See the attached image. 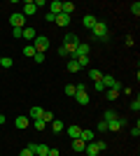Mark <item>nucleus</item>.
Here are the masks:
<instances>
[{"mask_svg": "<svg viewBox=\"0 0 140 156\" xmlns=\"http://www.w3.org/2000/svg\"><path fill=\"white\" fill-rule=\"evenodd\" d=\"M93 40H100V42H110V30H107V23L103 21H96V26L91 28Z\"/></svg>", "mask_w": 140, "mask_h": 156, "instance_id": "1", "label": "nucleus"}, {"mask_svg": "<svg viewBox=\"0 0 140 156\" xmlns=\"http://www.w3.org/2000/svg\"><path fill=\"white\" fill-rule=\"evenodd\" d=\"M33 47H35L38 54H45L47 49H49V37H47V35H38V37L33 40Z\"/></svg>", "mask_w": 140, "mask_h": 156, "instance_id": "2", "label": "nucleus"}, {"mask_svg": "<svg viewBox=\"0 0 140 156\" xmlns=\"http://www.w3.org/2000/svg\"><path fill=\"white\" fill-rule=\"evenodd\" d=\"M77 44H80V37H77V35H73V33H68L66 37H63V47H66L70 54L77 49Z\"/></svg>", "mask_w": 140, "mask_h": 156, "instance_id": "3", "label": "nucleus"}, {"mask_svg": "<svg viewBox=\"0 0 140 156\" xmlns=\"http://www.w3.org/2000/svg\"><path fill=\"white\" fill-rule=\"evenodd\" d=\"M9 23H12L14 28H23L26 26V16H23L21 12H14L12 16H9Z\"/></svg>", "mask_w": 140, "mask_h": 156, "instance_id": "4", "label": "nucleus"}, {"mask_svg": "<svg viewBox=\"0 0 140 156\" xmlns=\"http://www.w3.org/2000/svg\"><path fill=\"white\" fill-rule=\"evenodd\" d=\"M100 82H103V86H105V89H121L119 82H117L112 75H103V79H100Z\"/></svg>", "mask_w": 140, "mask_h": 156, "instance_id": "5", "label": "nucleus"}, {"mask_svg": "<svg viewBox=\"0 0 140 156\" xmlns=\"http://www.w3.org/2000/svg\"><path fill=\"white\" fill-rule=\"evenodd\" d=\"M35 12H38L35 2H33V0H26V2H23V12H21V14H23V16H33Z\"/></svg>", "mask_w": 140, "mask_h": 156, "instance_id": "6", "label": "nucleus"}, {"mask_svg": "<svg viewBox=\"0 0 140 156\" xmlns=\"http://www.w3.org/2000/svg\"><path fill=\"white\" fill-rule=\"evenodd\" d=\"M54 23L56 26H70V14H56V19H54Z\"/></svg>", "mask_w": 140, "mask_h": 156, "instance_id": "7", "label": "nucleus"}, {"mask_svg": "<svg viewBox=\"0 0 140 156\" xmlns=\"http://www.w3.org/2000/svg\"><path fill=\"white\" fill-rule=\"evenodd\" d=\"M82 26L91 30V28L96 26V16H93V14H84V16H82Z\"/></svg>", "mask_w": 140, "mask_h": 156, "instance_id": "8", "label": "nucleus"}, {"mask_svg": "<svg viewBox=\"0 0 140 156\" xmlns=\"http://www.w3.org/2000/svg\"><path fill=\"white\" fill-rule=\"evenodd\" d=\"M47 7H49V12H52L54 16L63 12V2H59V0H54V2H49V5H47Z\"/></svg>", "mask_w": 140, "mask_h": 156, "instance_id": "9", "label": "nucleus"}, {"mask_svg": "<svg viewBox=\"0 0 140 156\" xmlns=\"http://www.w3.org/2000/svg\"><path fill=\"white\" fill-rule=\"evenodd\" d=\"M75 100H77L80 105H89V103H91V98H89V93H87V91H84V93L77 91V93H75Z\"/></svg>", "mask_w": 140, "mask_h": 156, "instance_id": "10", "label": "nucleus"}, {"mask_svg": "<svg viewBox=\"0 0 140 156\" xmlns=\"http://www.w3.org/2000/svg\"><path fill=\"white\" fill-rule=\"evenodd\" d=\"M93 137H96V133H93V130H89V128L80 133V140H82V142H87V144H89V142H93Z\"/></svg>", "mask_w": 140, "mask_h": 156, "instance_id": "11", "label": "nucleus"}, {"mask_svg": "<svg viewBox=\"0 0 140 156\" xmlns=\"http://www.w3.org/2000/svg\"><path fill=\"white\" fill-rule=\"evenodd\" d=\"M28 124H31V121H28V117H16V119H14V126H16L19 130H26Z\"/></svg>", "mask_w": 140, "mask_h": 156, "instance_id": "12", "label": "nucleus"}, {"mask_svg": "<svg viewBox=\"0 0 140 156\" xmlns=\"http://www.w3.org/2000/svg\"><path fill=\"white\" fill-rule=\"evenodd\" d=\"M35 37H38V33H35L33 26H26V28H23V40H31V42H33Z\"/></svg>", "mask_w": 140, "mask_h": 156, "instance_id": "13", "label": "nucleus"}, {"mask_svg": "<svg viewBox=\"0 0 140 156\" xmlns=\"http://www.w3.org/2000/svg\"><path fill=\"white\" fill-rule=\"evenodd\" d=\"M73 149L77 151V154H82V151L87 149V142H82L80 137H77V140H73Z\"/></svg>", "mask_w": 140, "mask_h": 156, "instance_id": "14", "label": "nucleus"}, {"mask_svg": "<svg viewBox=\"0 0 140 156\" xmlns=\"http://www.w3.org/2000/svg\"><path fill=\"white\" fill-rule=\"evenodd\" d=\"M121 119H112V121H107V130H114V133H117V130L121 128Z\"/></svg>", "mask_w": 140, "mask_h": 156, "instance_id": "15", "label": "nucleus"}, {"mask_svg": "<svg viewBox=\"0 0 140 156\" xmlns=\"http://www.w3.org/2000/svg\"><path fill=\"white\" fill-rule=\"evenodd\" d=\"M80 133H82L80 126H68V135L73 137V140H77V137H80Z\"/></svg>", "mask_w": 140, "mask_h": 156, "instance_id": "16", "label": "nucleus"}, {"mask_svg": "<svg viewBox=\"0 0 140 156\" xmlns=\"http://www.w3.org/2000/svg\"><path fill=\"white\" fill-rule=\"evenodd\" d=\"M63 128H66V124H63L61 119H54V121H52V130H54V133H61Z\"/></svg>", "mask_w": 140, "mask_h": 156, "instance_id": "17", "label": "nucleus"}, {"mask_svg": "<svg viewBox=\"0 0 140 156\" xmlns=\"http://www.w3.org/2000/svg\"><path fill=\"white\" fill-rule=\"evenodd\" d=\"M80 70H82V68H80V63H77L75 58L68 61V72H80Z\"/></svg>", "mask_w": 140, "mask_h": 156, "instance_id": "18", "label": "nucleus"}, {"mask_svg": "<svg viewBox=\"0 0 140 156\" xmlns=\"http://www.w3.org/2000/svg\"><path fill=\"white\" fill-rule=\"evenodd\" d=\"M89 77H91L93 82H100V79H103V72H100V70H96V68H93V70H89Z\"/></svg>", "mask_w": 140, "mask_h": 156, "instance_id": "19", "label": "nucleus"}, {"mask_svg": "<svg viewBox=\"0 0 140 156\" xmlns=\"http://www.w3.org/2000/svg\"><path fill=\"white\" fill-rule=\"evenodd\" d=\"M0 65H2V68L7 70V68H12V65H14V61L9 58V56H0Z\"/></svg>", "mask_w": 140, "mask_h": 156, "instance_id": "20", "label": "nucleus"}, {"mask_svg": "<svg viewBox=\"0 0 140 156\" xmlns=\"http://www.w3.org/2000/svg\"><path fill=\"white\" fill-rule=\"evenodd\" d=\"M84 151H87L89 156H96V154H98V147H96V142H89V144H87V149H84Z\"/></svg>", "mask_w": 140, "mask_h": 156, "instance_id": "21", "label": "nucleus"}, {"mask_svg": "<svg viewBox=\"0 0 140 156\" xmlns=\"http://www.w3.org/2000/svg\"><path fill=\"white\" fill-rule=\"evenodd\" d=\"M35 54H38V51H35L33 44H26V47H23V56H31V58H33Z\"/></svg>", "mask_w": 140, "mask_h": 156, "instance_id": "22", "label": "nucleus"}, {"mask_svg": "<svg viewBox=\"0 0 140 156\" xmlns=\"http://www.w3.org/2000/svg\"><path fill=\"white\" fill-rule=\"evenodd\" d=\"M112 119H119V117H117V112H112V110H107L105 114H103V121H112Z\"/></svg>", "mask_w": 140, "mask_h": 156, "instance_id": "23", "label": "nucleus"}, {"mask_svg": "<svg viewBox=\"0 0 140 156\" xmlns=\"http://www.w3.org/2000/svg\"><path fill=\"white\" fill-rule=\"evenodd\" d=\"M40 119L45 121V124H52V121H54V114H52V112H47V110H45V112H42V117H40Z\"/></svg>", "mask_w": 140, "mask_h": 156, "instance_id": "24", "label": "nucleus"}, {"mask_svg": "<svg viewBox=\"0 0 140 156\" xmlns=\"http://www.w3.org/2000/svg\"><path fill=\"white\" fill-rule=\"evenodd\" d=\"M117 93H119V89H107L105 96H107V100H117Z\"/></svg>", "mask_w": 140, "mask_h": 156, "instance_id": "25", "label": "nucleus"}, {"mask_svg": "<svg viewBox=\"0 0 140 156\" xmlns=\"http://www.w3.org/2000/svg\"><path fill=\"white\" fill-rule=\"evenodd\" d=\"M42 112H45L42 107H31V117H33V119H40V117H42Z\"/></svg>", "mask_w": 140, "mask_h": 156, "instance_id": "26", "label": "nucleus"}, {"mask_svg": "<svg viewBox=\"0 0 140 156\" xmlns=\"http://www.w3.org/2000/svg\"><path fill=\"white\" fill-rule=\"evenodd\" d=\"M73 9H75L73 2H63V14H73Z\"/></svg>", "mask_w": 140, "mask_h": 156, "instance_id": "27", "label": "nucleus"}, {"mask_svg": "<svg viewBox=\"0 0 140 156\" xmlns=\"http://www.w3.org/2000/svg\"><path fill=\"white\" fill-rule=\"evenodd\" d=\"M19 156H35V154H33V144H28L26 149H21V154H19Z\"/></svg>", "mask_w": 140, "mask_h": 156, "instance_id": "28", "label": "nucleus"}, {"mask_svg": "<svg viewBox=\"0 0 140 156\" xmlns=\"http://www.w3.org/2000/svg\"><path fill=\"white\" fill-rule=\"evenodd\" d=\"M77 63H80V68H87L89 65V56H80V58H75Z\"/></svg>", "mask_w": 140, "mask_h": 156, "instance_id": "29", "label": "nucleus"}, {"mask_svg": "<svg viewBox=\"0 0 140 156\" xmlns=\"http://www.w3.org/2000/svg\"><path fill=\"white\" fill-rule=\"evenodd\" d=\"M75 93H77L75 84H66V96H75Z\"/></svg>", "mask_w": 140, "mask_h": 156, "instance_id": "30", "label": "nucleus"}, {"mask_svg": "<svg viewBox=\"0 0 140 156\" xmlns=\"http://www.w3.org/2000/svg\"><path fill=\"white\" fill-rule=\"evenodd\" d=\"M33 124H35V128H38V130H45V128H47V124L42 121V119H35Z\"/></svg>", "mask_w": 140, "mask_h": 156, "instance_id": "31", "label": "nucleus"}, {"mask_svg": "<svg viewBox=\"0 0 140 156\" xmlns=\"http://www.w3.org/2000/svg\"><path fill=\"white\" fill-rule=\"evenodd\" d=\"M105 130H107V121L100 119V121H98V133H105Z\"/></svg>", "mask_w": 140, "mask_h": 156, "instance_id": "32", "label": "nucleus"}, {"mask_svg": "<svg viewBox=\"0 0 140 156\" xmlns=\"http://www.w3.org/2000/svg\"><path fill=\"white\" fill-rule=\"evenodd\" d=\"M93 89H96L98 93H103V91H105V86H103V82H93Z\"/></svg>", "mask_w": 140, "mask_h": 156, "instance_id": "33", "label": "nucleus"}, {"mask_svg": "<svg viewBox=\"0 0 140 156\" xmlns=\"http://www.w3.org/2000/svg\"><path fill=\"white\" fill-rule=\"evenodd\" d=\"M12 35L14 37H23V28H12Z\"/></svg>", "mask_w": 140, "mask_h": 156, "instance_id": "34", "label": "nucleus"}, {"mask_svg": "<svg viewBox=\"0 0 140 156\" xmlns=\"http://www.w3.org/2000/svg\"><path fill=\"white\" fill-rule=\"evenodd\" d=\"M59 56H63V58H66V56H70V51H68L66 47L61 44V47H59Z\"/></svg>", "mask_w": 140, "mask_h": 156, "instance_id": "35", "label": "nucleus"}, {"mask_svg": "<svg viewBox=\"0 0 140 156\" xmlns=\"http://www.w3.org/2000/svg\"><path fill=\"white\" fill-rule=\"evenodd\" d=\"M131 110H133V112L140 110V100H138V98H135V100H131Z\"/></svg>", "mask_w": 140, "mask_h": 156, "instance_id": "36", "label": "nucleus"}, {"mask_svg": "<svg viewBox=\"0 0 140 156\" xmlns=\"http://www.w3.org/2000/svg\"><path fill=\"white\" fill-rule=\"evenodd\" d=\"M131 12L138 16V14H140V2H133V5H131Z\"/></svg>", "mask_w": 140, "mask_h": 156, "instance_id": "37", "label": "nucleus"}, {"mask_svg": "<svg viewBox=\"0 0 140 156\" xmlns=\"http://www.w3.org/2000/svg\"><path fill=\"white\" fill-rule=\"evenodd\" d=\"M33 61H35V63H45V54H35Z\"/></svg>", "mask_w": 140, "mask_h": 156, "instance_id": "38", "label": "nucleus"}, {"mask_svg": "<svg viewBox=\"0 0 140 156\" xmlns=\"http://www.w3.org/2000/svg\"><path fill=\"white\" fill-rule=\"evenodd\" d=\"M131 135H133V137H138V135H140V126H138V124H135V128L131 130Z\"/></svg>", "mask_w": 140, "mask_h": 156, "instance_id": "39", "label": "nucleus"}, {"mask_svg": "<svg viewBox=\"0 0 140 156\" xmlns=\"http://www.w3.org/2000/svg\"><path fill=\"white\" fill-rule=\"evenodd\" d=\"M47 156H61V154H59V149H54V147H49V154H47Z\"/></svg>", "mask_w": 140, "mask_h": 156, "instance_id": "40", "label": "nucleus"}, {"mask_svg": "<svg viewBox=\"0 0 140 156\" xmlns=\"http://www.w3.org/2000/svg\"><path fill=\"white\" fill-rule=\"evenodd\" d=\"M33 2H35V7H47L45 0H33Z\"/></svg>", "mask_w": 140, "mask_h": 156, "instance_id": "41", "label": "nucleus"}, {"mask_svg": "<svg viewBox=\"0 0 140 156\" xmlns=\"http://www.w3.org/2000/svg\"><path fill=\"white\" fill-rule=\"evenodd\" d=\"M0 126H5V114H0Z\"/></svg>", "mask_w": 140, "mask_h": 156, "instance_id": "42", "label": "nucleus"}]
</instances>
